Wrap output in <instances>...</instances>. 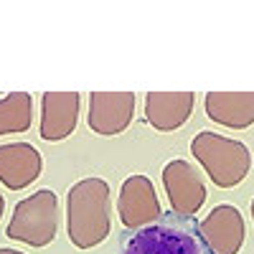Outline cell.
I'll list each match as a JSON object with an SVG mask.
<instances>
[{"instance_id":"obj_1","label":"cell","mask_w":254,"mask_h":254,"mask_svg":"<svg viewBox=\"0 0 254 254\" xmlns=\"http://www.w3.org/2000/svg\"><path fill=\"white\" fill-rule=\"evenodd\" d=\"M112 226L110 183L104 178H84L69 188L66 196V229L76 249L102 244Z\"/></svg>"},{"instance_id":"obj_2","label":"cell","mask_w":254,"mask_h":254,"mask_svg":"<svg viewBox=\"0 0 254 254\" xmlns=\"http://www.w3.org/2000/svg\"><path fill=\"white\" fill-rule=\"evenodd\" d=\"M122 254H214L193 216L165 214L140 229L122 247Z\"/></svg>"},{"instance_id":"obj_3","label":"cell","mask_w":254,"mask_h":254,"mask_svg":"<svg viewBox=\"0 0 254 254\" xmlns=\"http://www.w3.org/2000/svg\"><path fill=\"white\" fill-rule=\"evenodd\" d=\"M190 153H193V158L203 165L208 178L219 188L239 186L252 168V153L244 142L208 132V130H203L193 137Z\"/></svg>"},{"instance_id":"obj_4","label":"cell","mask_w":254,"mask_h":254,"mask_svg":"<svg viewBox=\"0 0 254 254\" xmlns=\"http://www.w3.org/2000/svg\"><path fill=\"white\" fill-rule=\"evenodd\" d=\"M59 226V198L54 190L41 188L33 196L18 201L8 224V239L28 247H46L56 237Z\"/></svg>"},{"instance_id":"obj_5","label":"cell","mask_w":254,"mask_h":254,"mask_svg":"<svg viewBox=\"0 0 254 254\" xmlns=\"http://www.w3.org/2000/svg\"><path fill=\"white\" fill-rule=\"evenodd\" d=\"M163 186L173 214L196 216L206 203V183L188 160H171L163 168Z\"/></svg>"},{"instance_id":"obj_6","label":"cell","mask_w":254,"mask_h":254,"mask_svg":"<svg viewBox=\"0 0 254 254\" xmlns=\"http://www.w3.org/2000/svg\"><path fill=\"white\" fill-rule=\"evenodd\" d=\"M117 214L125 229H145L163 216L155 186L147 176H130L120 186Z\"/></svg>"},{"instance_id":"obj_7","label":"cell","mask_w":254,"mask_h":254,"mask_svg":"<svg viewBox=\"0 0 254 254\" xmlns=\"http://www.w3.org/2000/svg\"><path fill=\"white\" fill-rule=\"evenodd\" d=\"M135 115L132 92H92L89 94V130L104 137L125 132Z\"/></svg>"},{"instance_id":"obj_8","label":"cell","mask_w":254,"mask_h":254,"mask_svg":"<svg viewBox=\"0 0 254 254\" xmlns=\"http://www.w3.org/2000/svg\"><path fill=\"white\" fill-rule=\"evenodd\" d=\"M201 234L214 254H239L244 244V219L237 206L221 203L208 211V216L198 224Z\"/></svg>"},{"instance_id":"obj_9","label":"cell","mask_w":254,"mask_h":254,"mask_svg":"<svg viewBox=\"0 0 254 254\" xmlns=\"http://www.w3.org/2000/svg\"><path fill=\"white\" fill-rule=\"evenodd\" d=\"M79 104L76 92H46L41 97V137L49 142L66 140L76 127Z\"/></svg>"},{"instance_id":"obj_10","label":"cell","mask_w":254,"mask_h":254,"mask_svg":"<svg viewBox=\"0 0 254 254\" xmlns=\"http://www.w3.org/2000/svg\"><path fill=\"white\" fill-rule=\"evenodd\" d=\"M193 92H147L145 97V122L158 132H173L183 127L193 112Z\"/></svg>"},{"instance_id":"obj_11","label":"cell","mask_w":254,"mask_h":254,"mask_svg":"<svg viewBox=\"0 0 254 254\" xmlns=\"http://www.w3.org/2000/svg\"><path fill=\"white\" fill-rule=\"evenodd\" d=\"M44 168V158L31 142L0 145V183L10 190L31 186Z\"/></svg>"},{"instance_id":"obj_12","label":"cell","mask_w":254,"mask_h":254,"mask_svg":"<svg viewBox=\"0 0 254 254\" xmlns=\"http://www.w3.org/2000/svg\"><path fill=\"white\" fill-rule=\"evenodd\" d=\"M206 115L216 125L247 130L254 125V92H208Z\"/></svg>"},{"instance_id":"obj_13","label":"cell","mask_w":254,"mask_h":254,"mask_svg":"<svg viewBox=\"0 0 254 254\" xmlns=\"http://www.w3.org/2000/svg\"><path fill=\"white\" fill-rule=\"evenodd\" d=\"M33 120V99L28 92H13L0 99V137L28 132Z\"/></svg>"},{"instance_id":"obj_14","label":"cell","mask_w":254,"mask_h":254,"mask_svg":"<svg viewBox=\"0 0 254 254\" xmlns=\"http://www.w3.org/2000/svg\"><path fill=\"white\" fill-rule=\"evenodd\" d=\"M3 211H5V198H3V193H0V219H3Z\"/></svg>"},{"instance_id":"obj_15","label":"cell","mask_w":254,"mask_h":254,"mask_svg":"<svg viewBox=\"0 0 254 254\" xmlns=\"http://www.w3.org/2000/svg\"><path fill=\"white\" fill-rule=\"evenodd\" d=\"M0 254H23V252H18V249H0Z\"/></svg>"},{"instance_id":"obj_16","label":"cell","mask_w":254,"mask_h":254,"mask_svg":"<svg viewBox=\"0 0 254 254\" xmlns=\"http://www.w3.org/2000/svg\"><path fill=\"white\" fill-rule=\"evenodd\" d=\"M252 219H254V201H252Z\"/></svg>"}]
</instances>
